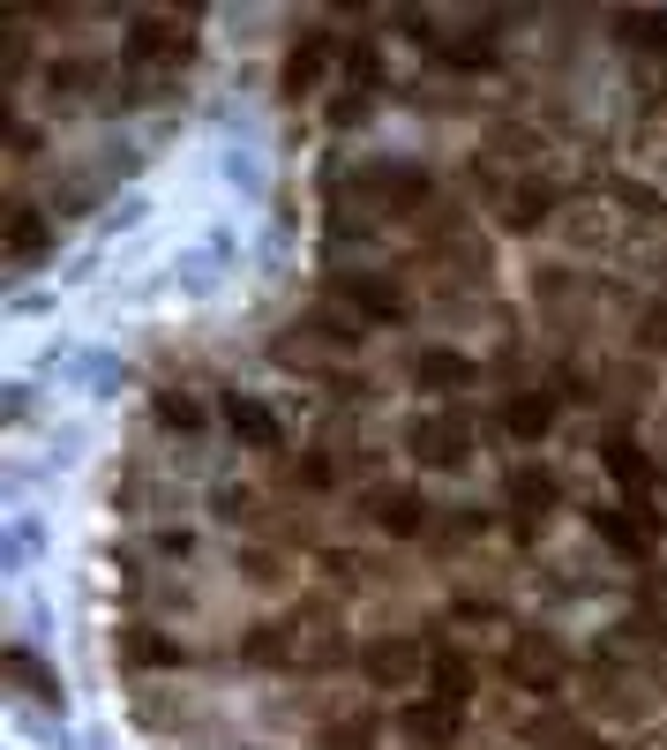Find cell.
<instances>
[{"instance_id": "cell-1", "label": "cell", "mask_w": 667, "mask_h": 750, "mask_svg": "<svg viewBox=\"0 0 667 750\" xmlns=\"http://www.w3.org/2000/svg\"><path fill=\"white\" fill-rule=\"evenodd\" d=\"M8 675L31 691V698H45V706H60V683H53V668H38L31 653H8Z\"/></svg>"}, {"instance_id": "cell-2", "label": "cell", "mask_w": 667, "mask_h": 750, "mask_svg": "<svg viewBox=\"0 0 667 750\" xmlns=\"http://www.w3.org/2000/svg\"><path fill=\"white\" fill-rule=\"evenodd\" d=\"M8 241H15V255L45 249V233H38V218H31V203H15V218H8Z\"/></svg>"}, {"instance_id": "cell-3", "label": "cell", "mask_w": 667, "mask_h": 750, "mask_svg": "<svg viewBox=\"0 0 667 750\" xmlns=\"http://www.w3.org/2000/svg\"><path fill=\"white\" fill-rule=\"evenodd\" d=\"M382 526L413 533V526H420V503H413V496H390V503H382Z\"/></svg>"}, {"instance_id": "cell-4", "label": "cell", "mask_w": 667, "mask_h": 750, "mask_svg": "<svg viewBox=\"0 0 667 750\" xmlns=\"http://www.w3.org/2000/svg\"><path fill=\"white\" fill-rule=\"evenodd\" d=\"M158 420H173V428H196V406H188V398H158Z\"/></svg>"}]
</instances>
